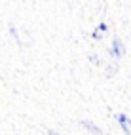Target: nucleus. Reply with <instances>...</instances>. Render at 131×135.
Here are the masks:
<instances>
[{
	"label": "nucleus",
	"instance_id": "obj_1",
	"mask_svg": "<svg viewBox=\"0 0 131 135\" xmlns=\"http://www.w3.org/2000/svg\"><path fill=\"white\" fill-rule=\"evenodd\" d=\"M124 53H125V46H124V42L122 40H112V46H110V55L114 57V59H120V57H124Z\"/></svg>",
	"mask_w": 131,
	"mask_h": 135
},
{
	"label": "nucleus",
	"instance_id": "obj_2",
	"mask_svg": "<svg viewBox=\"0 0 131 135\" xmlns=\"http://www.w3.org/2000/svg\"><path fill=\"white\" fill-rule=\"evenodd\" d=\"M116 120L122 126V129H124L127 135H131V118H127L125 114H116Z\"/></svg>",
	"mask_w": 131,
	"mask_h": 135
},
{
	"label": "nucleus",
	"instance_id": "obj_3",
	"mask_svg": "<svg viewBox=\"0 0 131 135\" xmlns=\"http://www.w3.org/2000/svg\"><path fill=\"white\" fill-rule=\"evenodd\" d=\"M82 126H84V128H87L93 135H104V133H103V129H101V128H97V126H95L93 122H89V120H82Z\"/></svg>",
	"mask_w": 131,
	"mask_h": 135
},
{
	"label": "nucleus",
	"instance_id": "obj_4",
	"mask_svg": "<svg viewBox=\"0 0 131 135\" xmlns=\"http://www.w3.org/2000/svg\"><path fill=\"white\" fill-rule=\"evenodd\" d=\"M104 32H107V25H104V23H101V25H97V29L93 31V34H91V36H93L95 40H99Z\"/></svg>",
	"mask_w": 131,
	"mask_h": 135
}]
</instances>
